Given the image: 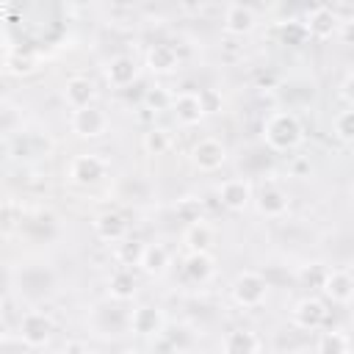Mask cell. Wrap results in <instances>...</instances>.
I'll return each mask as SVG.
<instances>
[{
  "label": "cell",
  "instance_id": "10",
  "mask_svg": "<svg viewBox=\"0 0 354 354\" xmlns=\"http://www.w3.org/2000/svg\"><path fill=\"white\" fill-rule=\"evenodd\" d=\"M218 199H221V205L227 207V210H246V205L252 202V185H249V180H243V177H230V180H224L221 185H218Z\"/></svg>",
  "mask_w": 354,
  "mask_h": 354
},
{
  "label": "cell",
  "instance_id": "1",
  "mask_svg": "<svg viewBox=\"0 0 354 354\" xmlns=\"http://www.w3.org/2000/svg\"><path fill=\"white\" fill-rule=\"evenodd\" d=\"M263 138H266V144L271 149L288 152V149L301 144L304 127H301V122H299V116L293 111H274L263 122Z\"/></svg>",
  "mask_w": 354,
  "mask_h": 354
},
{
  "label": "cell",
  "instance_id": "21",
  "mask_svg": "<svg viewBox=\"0 0 354 354\" xmlns=\"http://www.w3.org/2000/svg\"><path fill=\"white\" fill-rule=\"evenodd\" d=\"M108 293L116 301L133 299V293H136V274H133V268H124V266L113 268V274L108 277Z\"/></svg>",
  "mask_w": 354,
  "mask_h": 354
},
{
  "label": "cell",
  "instance_id": "4",
  "mask_svg": "<svg viewBox=\"0 0 354 354\" xmlns=\"http://www.w3.org/2000/svg\"><path fill=\"white\" fill-rule=\"evenodd\" d=\"M69 127H72V133H77L80 138H100V136L108 133L111 119H108V113H105L100 105H88V108L72 111Z\"/></svg>",
  "mask_w": 354,
  "mask_h": 354
},
{
  "label": "cell",
  "instance_id": "15",
  "mask_svg": "<svg viewBox=\"0 0 354 354\" xmlns=\"http://www.w3.org/2000/svg\"><path fill=\"white\" fill-rule=\"evenodd\" d=\"M147 66H149L152 72H158V75L174 72V69L180 66V53H177V47L169 44V41L152 44V47L147 50Z\"/></svg>",
  "mask_w": 354,
  "mask_h": 354
},
{
  "label": "cell",
  "instance_id": "34",
  "mask_svg": "<svg viewBox=\"0 0 354 354\" xmlns=\"http://www.w3.org/2000/svg\"><path fill=\"white\" fill-rule=\"evenodd\" d=\"M340 36H343V41H346V44H354V19L343 22V28H340Z\"/></svg>",
  "mask_w": 354,
  "mask_h": 354
},
{
  "label": "cell",
  "instance_id": "9",
  "mask_svg": "<svg viewBox=\"0 0 354 354\" xmlns=\"http://www.w3.org/2000/svg\"><path fill=\"white\" fill-rule=\"evenodd\" d=\"M97 100V86L91 77H83V75H75L64 83V102L72 108V111H80V108H88L94 105Z\"/></svg>",
  "mask_w": 354,
  "mask_h": 354
},
{
  "label": "cell",
  "instance_id": "23",
  "mask_svg": "<svg viewBox=\"0 0 354 354\" xmlns=\"http://www.w3.org/2000/svg\"><path fill=\"white\" fill-rule=\"evenodd\" d=\"M166 266H169V249H166L163 243H147L144 257H141V268H144V274L158 277V274L166 271Z\"/></svg>",
  "mask_w": 354,
  "mask_h": 354
},
{
  "label": "cell",
  "instance_id": "20",
  "mask_svg": "<svg viewBox=\"0 0 354 354\" xmlns=\"http://www.w3.org/2000/svg\"><path fill=\"white\" fill-rule=\"evenodd\" d=\"M183 277L194 285H205L213 277V257L207 252H188L183 263Z\"/></svg>",
  "mask_w": 354,
  "mask_h": 354
},
{
  "label": "cell",
  "instance_id": "36",
  "mask_svg": "<svg viewBox=\"0 0 354 354\" xmlns=\"http://www.w3.org/2000/svg\"><path fill=\"white\" fill-rule=\"evenodd\" d=\"M304 166H307V160H304V158H299V160H296V163H293V171H296V174H299V171H301V169H304Z\"/></svg>",
  "mask_w": 354,
  "mask_h": 354
},
{
  "label": "cell",
  "instance_id": "16",
  "mask_svg": "<svg viewBox=\"0 0 354 354\" xmlns=\"http://www.w3.org/2000/svg\"><path fill=\"white\" fill-rule=\"evenodd\" d=\"M136 77H138V66H136V61L130 55H116L105 66V80L113 88H127Z\"/></svg>",
  "mask_w": 354,
  "mask_h": 354
},
{
  "label": "cell",
  "instance_id": "33",
  "mask_svg": "<svg viewBox=\"0 0 354 354\" xmlns=\"http://www.w3.org/2000/svg\"><path fill=\"white\" fill-rule=\"evenodd\" d=\"M340 88H343V100L354 108V72H348V75H346V80H343V86H340Z\"/></svg>",
  "mask_w": 354,
  "mask_h": 354
},
{
  "label": "cell",
  "instance_id": "5",
  "mask_svg": "<svg viewBox=\"0 0 354 354\" xmlns=\"http://www.w3.org/2000/svg\"><path fill=\"white\" fill-rule=\"evenodd\" d=\"M105 169H108V163L94 152L75 155L69 163V180L77 185H97L105 177Z\"/></svg>",
  "mask_w": 354,
  "mask_h": 354
},
{
  "label": "cell",
  "instance_id": "13",
  "mask_svg": "<svg viewBox=\"0 0 354 354\" xmlns=\"http://www.w3.org/2000/svg\"><path fill=\"white\" fill-rule=\"evenodd\" d=\"M257 17H254V8L252 6H243V3H232L224 8V30L232 33V36H243L254 28Z\"/></svg>",
  "mask_w": 354,
  "mask_h": 354
},
{
  "label": "cell",
  "instance_id": "22",
  "mask_svg": "<svg viewBox=\"0 0 354 354\" xmlns=\"http://www.w3.org/2000/svg\"><path fill=\"white\" fill-rule=\"evenodd\" d=\"M213 238H216V232H213V227L205 224V221L188 224V227H185V235H183L188 252H207V249L213 246Z\"/></svg>",
  "mask_w": 354,
  "mask_h": 354
},
{
  "label": "cell",
  "instance_id": "19",
  "mask_svg": "<svg viewBox=\"0 0 354 354\" xmlns=\"http://www.w3.org/2000/svg\"><path fill=\"white\" fill-rule=\"evenodd\" d=\"M221 354H260V337L252 329H232L221 340Z\"/></svg>",
  "mask_w": 354,
  "mask_h": 354
},
{
  "label": "cell",
  "instance_id": "2",
  "mask_svg": "<svg viewBox=\"0 0 354 354\" xmlns=\"http://www.w3.org/2000/svg\"><path fill=\"white\" fill-rule=\"evenodd\" d=\"M268 296V282L266 277H260L257 271H241L232 282V299L238 307H246V310H254L266 301Z\"/></svg>",
  "mask_w": 354,
  "mask_h": 354
},
{
  "label": "cell",
  "instance_id": "12",
  "mask_svg": "<svg viewBox=\"0 0 354 354\" xmlns=\"http://www.w3.org/2000/svg\"><path fill=\"white\" fill-rule=\"evenodd\" d=\"M94 232H97V238L105 241V243H122V241H127V221H124L122 213L105 210V213L97 216Z\"/></svg>",
  "mask_w": 354,
  "mask_h": 354
},
{
  "label": "cell",
  "instance_id": "8",
  "mask_svg": "<svg viewBox=\"0 0 354 354\" xmlns=\"http://www.w3.org/2000/svg\"><path fill=\"white\" fill-rule=\"evenodd\" d=\"M171 113L180 124L191 127V124H199V119L205 116V105H202V91H180L174 94V102H171Z\"/></svg>",
  "mask_w": 354,
  "mask_h": 354
},
{
  "label": "cell",
  "instance_id": "37",
  "mask_svg": "<svg viewBox=\"0 0 354 354\" xmlns=\"http://www.w3.org/2000/svg\"><path fill=\"white\" fill-rule=\"evenodd\" d=\"M124 354H144V351H136V348H130V351H124Z\"/></svg>",
  "mask_w": 354,
  "mask_h": 354
},
{
  "label": "cell",
  "instance_id": "17",
  "mask_svg": "<svg viewBox=\"0 0 354 354\" xmlns=\"http://www.w3.org/2000/svg\"><path fill=\"white\" fill-rule=\"evenodd\" d=\"M321 290L326 293L329 301H335V304H346V301L354 296V277H351L348 271L335 268V271L326 274V282H324Z\"/></svg>",
  "mask_w": 354,
  "mask_h": 354
},
{
  "label": "cell",
  "instance_id": "25",
  "mask_svg": "<svg viewBox=\"0 0 354 354\" xmlns=\"http://www.w3.org/2000/svg\"><path fill=\"white\" fill-rule=\"evenodd\" d=\"M169 147H171V133H169V130H163V127H149V130L144 133V149H147L149 155H163Z\"/></svg>",
  "mask_w": 354,
  "mask_h": 354
},
{
  "label": "cell",
  "instance_id": "24",
  "mask_svg": "<svg viewBox=\"0 0 354 354\" xmlns=\"http://www.w3.org/2000/svg\"><path fill=\"white\" fill-rule=\"evenodd\" d=\"M144 249H147V243L133 241V238L116 243V260H119V266H124V268H130V266H141Z\"/></svg>",
  "mask_w": 354,
  "mask_h": 354
},
{
  "label": "cell",
  "instance_id": "26",
  "mask_svg": "<svg viewBox=\"0 0 354 354\" xmlns=\"http://www.w3.org/2000/svg\"><path fill=\"white\" fill-rule=\"evenodd\" d=\"M348 337L343 332H324L318 340V354H348Z\"/></svg>",
  "mask_w": 354,
  "mask_h": 354
},
{
  "label": "cell",
  "instance_id": "6",
  "mask_svg": "<svg viewBox=\"0 0 354 354\" xmlns=\"http://www.w3.org/2000/svg\"><path fill=\"white\" fill-rule=\"evenodd\" d=\"M191 160H194V166L199 171H216L227 160V147L218 138H210V136L207 138H199L194 144V149H191Z\"/></svg>",
  "mask_w": 354,
  "mask_h": 354
},
{
  "label": "cell",
  "instance_id": "7",
  "mask_svg": "<svg viewBox=\"0 0 354 354\" xmlns=\"http://www.w3.org/2000/svg\"><path fill=\"white\" fill-rule=\"evenodd\" d=\"M326 321H329V310H326V304L321 301V299H315V296H307V299H301L296 307H293V324L296 326H301V329H324L326 326Z\"/></svg>",
  "mask_w": 354,
  "mask_h": 354
},
{
  "label": "cell",
  "instance_id": "18",
  "mask_svg": "<svg viewBox=\"0 0 354 354\" xmlns=\"http://www.w3.org/2000/svg\"><path fill=\"white\" fill-rule=\"evenodd\" d=\"M130 329H133L136 335H144V337L158 335V332L163 329V315H160V310L152 307V304L136 307V310L130 313Z\"/></svg>",
  "mask_w": 354,
  "mask_h": 354
},
{
  "label": "cell",
  "instance_id": "35",
  "mask_svg": "<svg viewBox=\"0 0 354 354\" xmlns=\"http://www.w3.org/2000/svg\"><path fill=\"white\" fill-rule=\"evenodd\" d=\"M83 351H86V348H83L80 343H69V346H66V354H83Z\"/></svg>",
  "mask_w": 354,
  "mask_h": 354
},
{
  "label": "cell",
  "instance_id": "30",
  "mask_svg": "<svg viewBox=\"0 0 354 354\" xmlns=\"http://www.w3.org/2000/svg\"><path fill=\"white\" fill-rule=\"evenodd\" d=\"M326 274H329V268H326V266H321V263H313V266L301 268L299 279H301L304 285H310V288H324V282H326Z\"/></svg>",
  "mask_w": 354,
  "mask_h": 354
},
{
  "label": "cell",
  "instance_id": "29",
  "mask_svg": "<svg viewBox=\"0 0 354 354\" xmlns=\"http://www.w3.org/2000/svg\"><path fill=\"white\" fill-rule=\"evenodd\" d=\"M177 216H180L185 224L202 221V205H199V199H191V196L180 199V202H177Z\"/></svg>",
  "mask_w": 354,
  "mask_h": 354
},
{
  "label": "cell",
  "instance_id": "28",
  "mask_svg": "<svg viewBox=\"0 0 354 354\" xmlns=\"http://www.w3.org/2000/svg\"><path fill=\"white\" fill-rule=\"evenodd\" d=\"M335 136L340 141H354V108L340 111L335 116Z\"/></svg>",
  "mask_w": 354,
  "mask_h": 354
},
{
  "label": "cell",
  "instance_id": "27",
  "mask_svg": "<svg viewBox=\"0 0 354 354\" xmlns=\"http://www.w3.org/2000/svg\"><path fill=\"white\" fill-rule=\"evenodd\" d=\"M144 102H147V111L158 113V111H166V108H171V102H174V94H169L163 86H155V88H147V94H144Z\"/></svg>",
  "mask_w": 354,
  "mask_h": 354
},
{
  "label": "cell",
  "instance_id": "14",
  "mask_svg": "<svg viewBox=\"0 0 354 354\" xmlns=\"http://www.w3.org/2000/svg\"><path fill=\"white\" fill-rule=\"evenodd\" d=\"M335 28H337V17H335V11L326 8V6H315V8H310L307 17H304V30H307L310 36H315V39H329V36L335 33Z\"/></svg>",
  "mask_w": 354,
  "mask_h": 354
},
{
  "label": "cell",
  "instance_id": "11",
  "mask_svg": "<svg viewBox=\"0 0 354 354\" xmlns=\"http://www.w3.org/2000/svg\"><path fill=\"white\" fill-rule=\"evenodd\" d=\"M257 210L266 216V218H279V216H285L288 213V207H290V196L277 185V183H268V185H263L260 191H257Z\"/></svg>",
  "mask_w": 354,
  "mask_h": 354
},
{
  "label": "cell",
  "instance_id": "31",
  "mask_svg": "<svg viewBox=\"0 0 354 354\" xmlns=\"http://www.w3.org/2000/svg\"><path fill=\"white\" fill-rule=\"evenodd\" d=\"M149 354H180V348L166 335H155V343H152V351Z\"/></svg>",
  "mask_w": 354,
  "mask_h": 354
},
{
  "label": "cell",
  "instance_id": "3",
  "mask_svg": "<svg viewBox=\"0 0 354 354\" xmlns=\"http://www.w3.org/2000/svg\"><path fill=\"white\" fill-rule=\"evenodd\" d=\"M53 329H55V324H53L50 313H44V310H28L19 318V340L28 348H41L50 340Z\"/></svg>",
  "mask_w": 354,
  "mask_h": 354
},
{
  "label": "cell",
  "instance_id": "32",
  "mask_svg": "<svg viewBox=\"0 0 354 354\" xmlns=\"http://www.w3.org/2000/svg\"><path fill=\"white\" fill-rule=\"evenodd\" d=\"M202 105H205V113H216V111H218V105H221V100H218V94H216V91L202 88Z\"/></svg>",
  "mask_w": 354,
  "mask_h": 354
}]
</instances>
